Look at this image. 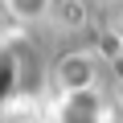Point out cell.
Segmentation results:
<instances>
[{
	"mask_svg": "<svg viewBox=\"0 0 123 123\" xmlns=\"http://www.w3.org/2000/svg\"><path fill=\"white\" fill-rule=\"evenodd\" d=\"M49 78H53L57 94L94 90V86H103V57H98L94 49H66V53H57Z\"/></svg>",
	"mask_w": 123,
	"mask_h": 123,
	"instance_id": "6da1fadb",
	"label": "cell"
},
{
	"mask_svg": "<svg viewBox=\"0 0 123 123\" xmlns=\"http://www.w3.org/2000/svg\"><path fill=\"white\" fill-rule=\"evenodd\" d=\"M111 98L103 94V86L94 90H70V94H57L53 107V123H111Z\"/></svg>",
	"mask_w": 123,
	"mask_h": 123,
	"instance_id": "7a4b0ae2",
	"label": "cell"
},
{
	"mask_svg": "<svg viewBox=\"0 0 123 123\" xmlns=\"http://www.w3.org/2000/svg\"><path fill=\"white\" fill-rule=\"evenodd\" d=\"M4 12L17 25H37V21H49L57 12V0H4Z\"/></svg>",
	"mask_w": 123,
	"mask_h": 123,
	"instance_id": "3957f363",
	"label": "cell"
},
{
	"mask_svg": "<svg viewBox=\"0 0 123 123\" xmlns=\"http://www.w3.org/2000/svg\"><path fill=\"white\" fill-rule=\"evenodd\" d=\"M21 90V57L0 45V107Z\"/></svg>",
	"mask_w": 123,
	"mask_h": 123,
	"instance_id": "277c9868",
	"label": "cell"
}]
</instances>
